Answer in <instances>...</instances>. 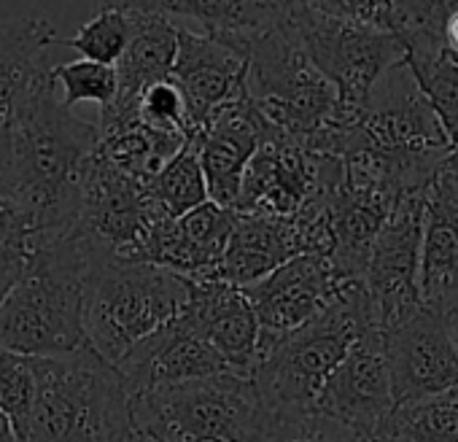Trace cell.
I'll return each instance as SVG.
<instances>
[{"instance_id":"6da1fadb","label":"cell","mask_w":458,"mask_h":442,"mask_svg":"<svg viewBox=\"0 0 458 442\" xmlns=\"http://www.w3.org/2000/svg\"><path fill=\"white\" fill-rule=\"evenodd\" d=\"M17 191L12 210L44 238L73 230L87 165L100 143L98 124L60 100L52 73L25 98L12 124Z\"/></svg>"},{"instance_id":"7a4b0ae2","label":"cell","mask_w":458,"mask_h":442,"mask_svg":"<svg viewBox=\"0 0 458 442\" xmlns=\"http://www.w3.org/2000/svg\"><path fill=\"white\" fill-rule=\"evenodd\" d=\"M95 246L76 230L41 238L0 302V345L22 356H63L87 345L84 294Z\"/></svg>"},{"instance_id":"3957f363","label":"cell","mask_w":458,"mask_h":442,"mask_svg":"<svg viewBox=\"0 0 458 442\" xmlns=\"http://www.w3.org/2000/svg\"><path fill=\"white\" fill-rule=\"evenodd\" d=\"M450 151V140L407 63L377 79L337 143L340 159L369 165L399 194L426 189Z\"/></svg>"},{"instance_id":"277c9868","label":"cell","mask_w":458,"mask_h":442,"mask_svg":"<svg viewBox=\"0 0 458 442\" xmlns=\"http://www.w3.org/2000/svg\"><path fill=\"white\" fill-rule=\"evenodd\" d=\"M36 391L20 442H135L130 391L89 345L33 356Z\"/></svg>"},{"instance_id":"5b68a950","label":"cell","mask_w":458,"mask_h":442,"mask_svg":"<svg viewBox=\"0 0 458 442\" xmlns=\"http://www.w3.org/2000/svg\"><path fill=\"white\" fill-rule=\"evenodd\" d=\"M186 302V278L95 246L84 294L87 345L111 367H119L132 348L173 324Z\"/></svg>"},{"instance_id":"8992f818","label":"cell","mask_w":458,"mask_h":442,"mask_svg":"<svg viewBox=\"0 0 458 442\" xmlns=\"http://www.w3.org/2000/svg\"><path fill=\"white\" fill-rule=\"evenodd\" d=\"M367 327L375 324L364 281H351L324 313L265 343L251 380L267 412L273 418L313 412L321 386Z\"/></svg>"},{"instance_id":"52a82bcc","label":"cell","mask_w":458,"mask_h":442,"mask_svg":"<svg viewBox=\"0 0 458 442\" xmlns=\"http://www.w3.org/2000/svg\"><path fill=\"white\" fill-rule=\"evenodd\" d=\"M130 412L148 442H262L273 421L254 380L235 372L132 394Z\"/></svg>"},{"instance_id":"ba28073f","label":"cell","mask_w":458,"mask_h":442,"mask_svg":"<svg viewBox=\"0 0 458 442\" xmlns=\"http://www.w3.org/2000/svg\"><path fill=\"white\" fill-rule=\"evenodd\" d=\"M246 98L270 135L310 146L329 127L345 124L335 87L281 22L246 38Z\"/></svg>"},{"instance_id":"9c48e42d","label":"cell","mask_w":458,"mask_h":442,"mask_svg":"<svg viewBox=\"0 0 458 442\" xmlns=\"http://www.w3.org/2000/svg\"><path fill=\"white\" fill-rule=\"evenodd\" d=\"M281 25L335 87L348 124L356 122L377 79L407 60V44L399 36L313 12L297 0H286Z\"/></svg>"},{"instance_id":"30bf717a","label":"cell","mask_w":458,"mask_h":442,"mask_svg":"<svg viewBox=\"0 0 458 442\" xmlns=\"http://www.w3.org/2000/svg\"><path fill=\"white\" fill-rule=\"evenodd\" d=\"M340 178V157L318 154L292 138L273 135L251 157L233 210L243 216L297 218L308 208L327 202Z\"/></svg>"},{"instance_id":"8fae6325","label":"cell","mask_w":458,"mask_h":442,"mask_svg":"<svg viewBox=\"0 0 458 442\" xmlns=\"http://www.w3.org/2000/svg\"><path fill=\"white\" fill-rule=\"evenodd\" d=\"M426 189L404 191L394 202L386 225L380 227L367 273L364 289L369 297L372 324L386 332L420 308V235H423Z\"/></svg>"},{"instance_id":"7c38bea8","label":"cell","mask_w":458,"mask_h":442,"mask_svg":"<svg viewBox=\"0 0 458 442\" xmlns=\"http://www.w3.org/2000/svg\"><path fill=\"white\" fill-rule=\"evenodd\" d=\"M162 216L165 210L151 200L148 183L116 170L95 149L87 165L73 230L106 246L111 254L132 259Z\"/></svg>"},{"instance_id":"4fadbf2b","label":"cell","mask_w":458,"mask_h":442,"mask_svg":"<svg viewBox=\"0 0 458 442\" xmlns=\"http://www.w3.org/2000/svg\"><path fill=\"white\" fill-rule=\"evenodd\" d=\"M246 68L249 52L246 38L218 36V33H194L178 25V49L173 63V81L178 84L191 138L229 103H235L246 92ZM189 138V140H191Z\"/></svg>"},{"instance_id":"5bb4252c","label":"cell","mask_w":458,"mask_h":442,"mask_svg":"<svg viewBox=\"0 0 458 442\" xmlns=\"http://www.w3.org/2000/svg\"><path fill=\"white\" fill-rule=\"evenodd\" d=\"M394 407L383 332L367 327L321 386L313 410L369 439L386 426Z\"/></svg>"},{"instance_id":"9a60e30c","label":"cell","mask_w":458,"mask_h":442,"mask_svg":"<svg viewBox=\"0 0 458 442\" xmlns=\"http://www.w3.org/2000/svg\"><path fill=\"white\" fill-rule=\"evenodd\" d=\"M351 281L353 278H345L329 257L300 254L243 289L259 321V348L324 313Z\"/></svg>"},{"instance_id":"2e32d148","label":"cell","mask_w":458,"mask_h":442,"mask_svg":"<svg viewBox=\"0 0 458 442\" xmlns=\"http://www.w3.org/2000/svg\"><path fill=\"white\" fill-rule=\"evenodd\" d=\"M399 200V191L372 167L343 159V178L327 200L332 233V265L353 281H364L372 243Z\"/></svg>"},{"instance_id":"e0dca14e","label":"cell","mask_w":458,"mask_h":442,"mask_svg":"<svg viewBox=\"0 0 458 442\" xmlns=\"http://www.w3.org/2000/svg\"><path fill=\"white\" fill-rule=\"evenodd\" d=\"M394 404L445 394L458 386V345L447 319L418 308L383 332Z\"/></svg>"},{"instance_id":"ac0fdd59","label":"cell","mask_w":458,"mask_h":442,"mask_svg":"<svg viewBox=\"0 0 458 442\" xmlns=\"http://www.w3.org/2000/svg\"><path fill=\"white\" fill-rule=\"evenodd\" d=\"M233 227L235 210L208 200L181 218L162 216L132 259L165 268L186 281L216 278Z\"/></svg>"},{"instance_id":"d6986e66","label":"cell","mask_w":458,"mask_h":442,"mask_svg":"<svg viewBox=\"0 0 458 442\" xmlns=\"http://www.w3.org/2000/svg\"><path fill=\"white\" fill-rule=\"evenodd\" d=\"M267 138L273 135L249 103L246 92L235 103L221 108L202 127V132L191 138L210 202L221 208H235L243 186V173Z\"/></svg>"},{"instance_id":"ffe728a7","label":"cell","mask_w":458,"mask_h":442,"mask_svg":"<svg viewBox=\"0 0 458 442\" xmlns=\"http://www.w3.org/2000/svg\"><path fill=\"white\" fill-rule=\"evenodd\" d=\"M183 319L216 348L226 367L251 378L259 361V321L243 289L221 278L189 281Z\"/></svg>"},{"instance_id":"44dd1931","label":"cell","mask_w":458,"mask_h":442,"mask_svg":"<svg viewBox=\"0 0 458 442\" xmlns=\"http://www.w3.org/2000/svg\"><path fill=\"white\" fill-rule=\"evenodd\" d=\"M116 370L124 378L130 396L159 386L233 372L216 353V348L183 319V313L173 324L143 340L138 348H132V353Z\"/></svg>"},{"instance_id":"7402d4cb","label":"cell","mask_w":458,"mask_h":442,"mask_svg":"<svg viewBox=\"0 0 458 442\" xmlns=\"http://www.w3.org/2000/svg\"><path fill=\"white\" fill-rule=\"evenodd\" d=\"M418 286L420 305L439 316L458 305V181L445 170L426 186Z\"/></svg>"},{"instance_id":"603a6c76","label":"cell","mask_w":458,"mask_h":442,"mask_svg":"<svg viewBox=\"0 0 458 442\" xmlns=\"http://www.w3.org/2000/svg\"><path fill=\"white\" fill-rule=\"evenodd\" d=\"M300 254H310L308 233L300 218L235 213V227L224 249L216 278L238 289H249Z\"/></svg>"},{"instance_id":"cb8c5ba5","label":"cell","mask_w":458,"mask_h":442,"mask_svg":"<svg viewBox=\"0 0 458 442\" xmlns=\"http://www.w3.org/2000/svg\"><path fill=\"white\" fill-rule=\"evenodd\" d=\"M130 14V41L119 57L116 79L119 92L108 108L100 111V119H122L138 114V98L146 87L173 76L175 49H178V25L157 14Z\"/></svg>"},{"instance_id":"d4e9b609","label":"cell","mask_w":458,"mask_h":442,"mask_svg":"<svg viewBox=\"0 0 458 442\" xmlns=\"http://www.w3.org/2000/svg\"><path fill=\"white\" fill-rule=\"evenodd\" d=\"M60 38L49 20L14 17L0 22V127H9L25 98L52 73Z\"/></svg>"},{"instance_id":"484cf974","label":"cell","mask_w":458,"mask_h":442,"mask_svg":"<svg viewBox=\"0 0 458 442\" xmlns=\"http://www.w3.org/2000/svg\"><path fill=\"white\" fill-rule=\"evenodd\" d=\"M103 9L157 14L170 22L194 20L205 33L251 38L276 28L284 17L286 0H95Z\"/></svg>"},{"instance_id":"4316f807","label":"cell","mask_w":458,"mask_h":442,"mask_svg":"<svg viewBox=\"0 0 458 442\" xmlns=\"http://www.w3.org/2000/svg\"><path fill=\"white\" fill-rule=\"evenodd\" d=\"M100 143L98 154L116 170L148 183L186 143V138L173 132H159L135 116L106 119L98 124Z\"/></svg>"},{"instance_id":"83f0119b","label":"cell","mask_w":458,"mask_h":442,"mask_svg":"<svg viewBox=\"0 0 458 442\" xmlns=\"http://www.w3.org/2000/svg\"><path fill=\"white\" fill-rule=\"evenodd\" d=\"M407 68L412 71L420 92L434 108L450 149H458V68L442 55L431 30L407 41Z\"/></svg>"},{"instance_id":"f1b7e54d","label":"cell","mask_w":458,"mask_h":442,"mask_svg":"<svg viewBox=\"0 0 458 442\" xmlns=\"http://www.w3.org/2000/svg\"><path fill=\"white\" fill-rule=\"evenodd\" d=\"M297 4L399 36L404 44L434 25V0H297Z\"/></svg>"},{"instance_id":"f546056e","label":"cell","mask_w":458,"mask_h":442,"mask_svg":"<svg viewBox=\"0 0 458 442\" xmlns=\"http://www.w3.org/2000/svg\"><path fill=\"white\" fill-rule=\"evenodd\" d=\"M386 429L407 442H458V386L445 394L396 404Z\"/></svg>"},{"instance_id":"4dcf8cb0","label":"cell","mask_w":458,"mask_h":442,"mask_svg":"<svg viewBox=\"0 0 458 442\" xmlns=\"http://www.w3.org/2000/svg\"><path fill=\"white\" fill-rule=\"evenodd\" d=\"M148 194L170 218H181L208 202L205 175L197 159L194 140H186L181 151L148 181Z\"/></svg>"},{"instance_id":"1f68e13d","label":"cell","mask_w":458,"mask_h":442,"mask_svg":"<svg viewBox=\"0 0 458 442\" xmlns=\"http://www.w3.org/2000/svg\"><path fill=\"white\" fill-rule=\"evenodd\" d=\"M52 79L57 89H63L60 100L73 108L79 103H95L100 111L108 108L119 92V79L114 65L92 63V60H73L52 65Z\"/></svg>"},{"instance_id":"d6a6232c","label":"cell","mask_w":458,"mask_h":442,"mask_svg":"<svg viewBox=\"0 0 458 442\" xmlns=\"http://www.w3.org/2000/svg\"><path fill=\"white\" fill-rule=\"evenodd\" d=\"M130 41V14L116 9H100L73 38H60V44L76 49L81 60L116 65Z\"/></svg>"},{"instance_id":"836d02e7","label":"cell","mask_w":458,"mask_h":442,"mask_svg":"<svg viewBox=\"0 0 458 442\" xmlns=\"http://www.w3.org/2000/svg\"><path fill=\"white\" fill-rule=\"evenodd\" d=\"M41 238L44 235L36 233L17 210H0V302L20 281Z\"/></svg>"},{"instance_id":"e575fe53","label":"cell","mask_w":458,"mask_h":442,"mask_svg":"<svg viewBox=\"0 0 458 442\" xmlns=\"http://www.w3.org/2000/svg\"><path fill=\"white\" fill-rule=\"evenodd\" d=\"M33 391H36L33 356H22L0 345V410L12 421L17 437L28 423Z\"/></svg>"},{"instance_id":"d590c367","label":"cell","mask_w":458,"mask_h":442,"mask_svg":"<svg viewBox=\"0 0 458 442\" xmlns=\"http://www.w3.org/2000/svg\"><path fill=\"white\" fill-rule=\"evenodd\" d=\"M138 119L148 124L151 130L159 132H173L181 138H191V124H189V111L186 100L173 79L157 81L143 89L138 98Z\"/></svg>"},{"instance_id":"8d00e7d4","label":"cell","mask_w":458,"mask_h":442,"mask_svg":"<svg viewBox=\"0 0 458 442\" xmlns=\"http://www.w3.org/2000/svg\"><path fill=\"white\" fill-rule=\"evenodd\" d=\"M262 442H367L353 429L321 412H302L289 418H273Z\"/></svg>"},{"instance_id":"74e56055","label":"cell","mask_w":458,"mask_h":442,"mask_svg":"<svg viewBox=\"0 0 458 442\" xmlns=\"http://www.w3.org/2000/svg\"><path fill=\"white\" fill-rule=\"evenodd\" d=\"M431 33L437 36L442 55L458 68V0H434Z\"/></svg>"},{"instance_id":"f35d334b","label":"cell","mask_w":458,"mask_h":442,"mask_svg":"<svg viewBox=\"0 0 458 442\" xmlns=\"http://www.w3.org/2000/svg\"><path fill=\"white\" fill-rule=\"evenodd\" d=\"M17 191V170H14V146L9 127H0V210L12 208Z\"/></svg>"},{"instance_id":"ab89813d","label":"cell","mask_w":458,"mask_h":442,"mask_svg":"<svg viewBox=\"0 0 458 442\" xmlns=\"http://www.w3.org/2000/svg\"><path fill=\"white\" fill-rule=\"evenodd\" d=\"M0 442H20V437H17L14 426H12V421L6 418V412H4V410H0Z\"/></svg>"},{"instance_id":"60d3db41","label":"cell","mask_w":458,"mask_h":442,"mask_svg":"<svg viewBox=\"0 0 458 442\" xmlns=\"http://www.w3.org/2000/svg\"><path fill=\"white\" fill-rule=\"evenodd\" d=\"M367 442H407V439H402L399 434H394L391 429H386V426H383V429H380L375 437H369Z\"/></svg>"},{"instance_id":"b9f144b4","label":"cell","mask_w":458,"mask_h":442,"mask_svg":"<svg viewBox=\"0 0 458 442\" xmlns=\"http://www.w3.org/2000/svg\"><path fill=\"white\" fill-rule=\"evenodd\" d=\"M442 170H445V173H450V175L458 181V149H453V151L447 154V159H445Z\"/></svg>"},{"instance_id":"7bdbcfd3","label":"cell","mask_w":458,"mask_h":442,"mask_svg":"<svg viewBox=\"0 0 458 442\" xmlns=\"http://www.w3.org/2000/svg\"><path fill=\"white\" fill-rule=\"evenodd\" d=\"M447 319V327H450V335H453V340H455V345H458V305L445 316Z\"/></svg>"},{"instance_id":"ee69618b","label":"cell","mask_w":458,"mask_h":442,"mask_svg":"<svg viewBox=\"0 0 458 442\" xmlns=\"http://www.w3.org/2000/svg\"><path fill=\"white\" fill-rule=\"evenodd\" d=\"M135 442H148V439H143V437L138 434V437H135Z\"/></svg>"}]
</instances>
